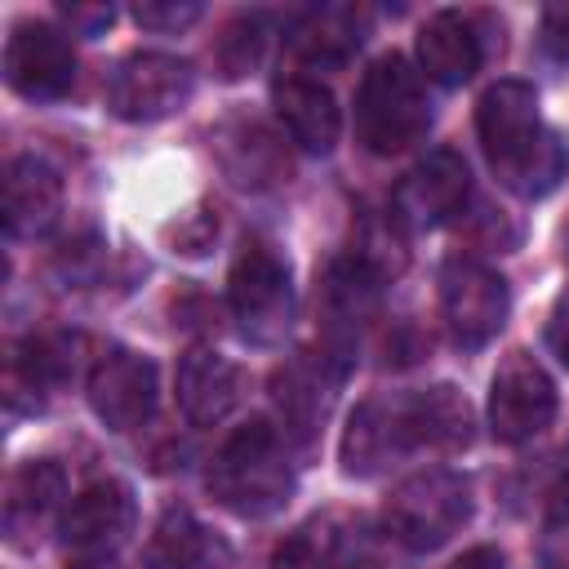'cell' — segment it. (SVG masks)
<instances>
[{
  "label": "cell",
  "mask_w": 569,
  "mask_h": 569,
  "mask_svg": "<svg viewBox=\"0 0 569 569\" xmlns=\"http://www.w3.org/2000/svg\"><path fill=\"white\" fill-rule=\"evenodd\" d=\"M191 93H196V71H191L187 58L142 49V53H129V58L111 71L107 107H111L120 120L151 124V120H164V116L182 111V107L191 102Z\"/></svg>",
  "instance_id": "obj_8"
},
{
  "label": "cell",
  "mask_w": 569,
  "mask_h": 569,
  "mask_svg": "<svg viewBox=\"0 0 569 569\" xmlns=\"http://www.w3.org/2000/svg\"><path fill=\"white\" fill-rule=\"evenodd\" d=\"M196 18H200L196 0H142V4H133V22L147 31H178V27H191Z\"/></svg>",
  "instance_id": "obj_26"
},
{
  "label": "cell",
  "mask_w": 569,
  "mask_h": 569,
  "mask_svg": "<svg viewBox=\"0 0 569 569\" xmlns=\"http://www.w3.org/2000/svg\"><path fill=\"white\" fill-rule=\"evenodd\" d=\"M240 400V373L227 356L209 347H191L178 360V405L196 427L222 422Z\"/></svg>",
  "instance_id": "obj_18"
},
{
  "label": "cell",
  "mask_w": 569,
  "mask_h": 569,
  "mask_svg": "<svg viewBox=\"0 0 569 569\" xmlns=\"http://www.w3.org/2000/svg\"><path fill=\"white\" fill-rule=\"evenodd\" d=\"M271 569H378V538L360 516H316L276 547Z\"/></svg>",
  "instance_id": "obj_14"
},
{
  "label": "cell",
  "mask_w": 569,
  "mask_h": 569,
  "mask_svg": "<svg viewBox=\"0 0 569 569\" xmlns=\"http://www.w3.org/2000/svg\"><path fill=\"white\" fill-rule=\"evenodd\" d=\"M76 369H80V338L67 333H31L13 351V378L27 382L31 391L62 387Z\"/></svg>",
  "instance_id": "obj_23"
},
{
  "label": "cell",
  "mask_w": 569,
  "mask_h": 569,
  "mask_svg": "<svg viewBox=\"0 0 569 569\" xmlns=\"http://www.w3.org/2000/svg\"><path fill=\"white\" fill-rule=\"evenodd\" d=\"M449 569H507V560H502L498 547H471V551H462Z\"/></svg>",
  "instance_id": "obj_32"
},
{
  "label": "cell",
  "mask_w": 569,
  "mask_h": 569,
  "mask_svg": "<svg viewBox=\"0 0 569 569\" xmlns=\"http://www.w3.org/2000/svg\"><path fill=\"white\" fill-rule=\"evenodd\" d=\"M151 560L160 569H236V551L222 533L204 529L187 507H169L151 538Z\"/></svg>",
  "instance_id": "obj_21"
},
{
  "label": "cell",
  "mask_w": 569,
  "mask_h": 569,
  "mask_svg": "<svg viewBox=\"0 0 569 569\" xmlns=\"http://www.w3.org/2000/svg\"><path fill=\"white\" fill-rule=\"evenodd\" d=\"M471 200V169L458 151L436 147L427 151L391 191V218L409 231H431L458 218Z\"/></svg>",
  "instance_id": "obj_11"
},
{
  "label": "cell",
  "mask_w": 569,
  "mask_h": 569,
  "mask_svg": "<svg viewBox=\"0 0 569 569\" xmlns=\"http://www.w3.org/2000/svg\"><path fill=\"white\" fill-rule=\"evenodd\" d=\"M209 493L240 520H267L293 498V462L284 453V440L271 422H249L240 427L209 462L204 476Z\"/></svg>",
  "instance_id": "obj_3"
},
{
  "label": "cell",
  "mask_w": 569,
  "mask_h": 569,
  "mask_svg": "<svg viewBox=\"0 0 569 569\" xmlns=\"http://www.w3.org/2000/svg\"><path fill=\"white\" fill-rule=\"evenodd\" d=\"M62 493H67L62 467L53 458H27L4 485V538H9V547H18V551L36 547V538L58 516Z\"/></svg>",
  "instance_id": "obj_15"
},
{
  "label": "cell",
  "mask_w": 569,
  "mask_h": 569,
  "mask_svg": "<svg viewBox=\"0 0 569 569\" xmlns=\"http://www.w3.org/2000/svg\"><path fill=\"white\" fill-rule=\"evenodd\" d=\"M213 231H218V222H213L209 213H187V218L173 227L182 253H204V249L213 244Z\"/></svg>",
  "instance_id": "obj_28"
},
{
  "label": "cell",
  "mask_w": 569,
  "mask_h": 569,
  "mask_svg": "<svg viewBox=\"0 0 569 569\" xmlns=\"http://www.w3.org/2000/svg\"><path fill=\"white\" fill-rule=\"evenodd\" d=\"M262 44H267V22L262 13H240L222 27V36L213 40V62H218V76L222 80H240L258 67L262 58Z\"/></svg>",
  "instance_id": "obj_25"
},
{
  "label": "cell",
  "mask_w": 569,
  "mask_h": 569,
  "mask_svg": "<svg viewBox=\"0 0 569 569\" xmlns=\"http://www.w3.org/2000/svg\"><path fill=\"white\" fill-rule=\"evenodd\" d=\"M218 160H222V169H227V178L236 187L262 191V187H276V182L289 178V151H284V142L267 124H258V120L227 124L218 133Z\"/></svg>",
  "instance_id": "obj_20"
},
{
  "label": "cell",
  "mask_w": 569,
  "mask_h": 569,
  "mask_svg": "<svg viewBox=\"0 0 569 569\" xmlns=\"http://www.w3.org/2000/svg\"><path fill=\"white\" fill-rule=\"evenodd\" d=\"M538 40H542L547 58H556V62H569V0H560V4H547V9H542V22H538Z\"/></svg>",
  "instance_id": "obj_27"
},
{
  "label": "cell",
  "mask_w": 569,
  "mask_h": 569,
  "mask_svg": "<svg viewBox=\"0 0 569 569\" xmlns=\"http://www.w3.org/2000/svg\"><path fill=\"white\" fill-rule=\"evenodd\" d=\"M418 67L427 71V80H436L445 89L467 84L480 67V36H476L471 18H462L453 9L431 13L418 31Z\"/></svg>",
  "instance_id": "obj_19"
},
{
  "label": "cell",
  "mask_w": 569,
  "mask_h": 569,
  "mask_svg": "<svg viewBox=\"0 0 569 569\" xmlns=\"http://www.w3.org/2000/svg\"><path fill=\"white\" fill-rule=\"evenodd\" d=\"M351 262L369 276V280H391L405 271V240H400V222L396 218H365L351 244Z\"/></svg>",
  "instance_id": "obj_24"
},
{
  "label": "cell",
  "mask_w": 569,
  "mask_h": 569,
  "mask_svg": "<svg viewBox=\"0 0 569 569\" xmlns=\"http://www.w3.org/2000/svg\"><path fill=\"white\" fill-rule=\"evenodd\" d=\"M271 107L289 133L293 147L311 151V156H325L338 147V133H342V116H338V102L333 93L320 84V80H307V76H280L271 84Z\"/></svg>",
  "instance_id": "obj_16"
},
{
  "label": "cell",
  "mask_w": 569,
  "mask_h": 569,
  "mask_svg": "<svg viewBox=\"0 0 569 569\" xmlns=\"http://www.w3.org/2000/svg\"><path fill=\"white\" fill-rule=\"evenodd\" d=\"M227 302H231L240 329H244L253 342H276V338L289 329V316H293L289 262H284L267 240H249V244L240 249V258L231 262Z\"/></svg>",
  "instance_id": "obj_7"
},
{
  "label": "cell",
  "mask_w": 569,
  "mask_h": 569,
  "mask_svg": "<svg viewBox=\"0 0 569 569\" xmlns=\"http://www.w3.org/2000/svg\"><path fill=\"white\" fill-rule=\"evenodd\" d=\"M365 40V13L351 4H325V9H307L293 22V53L311 67H338L356 53V44Z\"/></svg>",
  "instance_id": "obj_22"
},
{
  "label": "cell",
  "mask_w": 569,
  "mask_h": 569,
  "mask_svg": "<svg viewBox=\"0 0 569 569\" xmlns=\"http://www.w3.org/2000/svg\"><path fill=\"white\" fill-rule=\"evenodd\" d=\"M133 533V493L124 480H93L84 485L62 520H58V547L67 569H102L116 560V551Z\"/></svg>",
  "instance_id": "obj_6"
},
{
  "label": "cell",
  "mask_w": 569,
  "mask_h": 569,
  "mask_svg": "<svg viewBox=\"0 0 569 569\" xmlns=\"http://www.w3.org/2000/svg\"><path fill=\"white\" fill-rule=\"evenodd\" d=\"M431 129V102L418 71L400 53L369 62L356 89V133L373 156H396Z\"/></svg>",
  "instance_id": "obj_4"
},
{
  "label": "cell",
  "mask_w": 569,
  "mask_h": 569,
  "mask_svg": "<svg viewBox=\"0 0 569 569\" xmlns=\"http://www.w3.org/2000/svg\"><path fill=\"white\" fill-rule=\"evenodd\" d=\"M507 311H511V289L493 267H485L476 258H449L445 262L440 316H445V329L458 347H467V351L485 347L507 325Z\"/></svg>",
  "instance_id": "obj_9"
},
{
  "label": "cell",
  "mask_w": 569,
  "mask_h": 569,
  "mask_svg": "<svg viewBox=\"0 0 569 569\" xmlns=\"http://www.w3.org/2000/svg\"><path fill=\"white\" fill-rule=\"evenodd\" d=\"M62 18H67L80 36H98V31H107V27H111L116 9H111V4H67V9H62Z\"/></svg>",
  "instance_id": "obj_29"
},
{
  "label": "cell",
  "mask_w": 569,
  "mask_h": 569,
  "mask_svg": "<svg viewBox=\"0 0 569 569\" xmlns=\"http://www.w3.org/2000/svg\"><path fill=\"white\" fill-rule=\"evenodd\" d=\"M556 418V382L551 373L529 356L511 351L493 369L489 382V431L502 445H525Z\"/></svg>",
  "instance_id": "obj_10"
},
{
  "label": "cell",
  "mask_w": 569,
  "mask_h": 569,
  "mask_svg": "<svg viewBox=\"0 0 569 569\" xmlns=\"http://www.w3.org/2000/svg\"><path fill=\"white\" fill-rule=\"evenodd\" d=\"M542 569H569V525H551L542 538Z\"/></svg>",
  "instance_id": "obj_31"
},
{
  "label": "cell",
  "mask_w": 569,
  "mask_h": 569,
  "mask_svg": "<svg viewBox=\"0 0 569 569\" xmlns=\"http://www.w3.org/2000/svg\"><path fill=\"white\" fill-rule=\"evenodd\" d=\"M471 436L476 413L467 396L449 382L400 396H369L347 418L342 467L347 476H378L409 453H458L471 445Z\"/></svg>",
  "instance_id": "obj_1"
},
{
  "label": "cell",
  "mask_w": 569,
  "mask_h": 569,
  "mask_svg": "<svg viewBox=\"0 0 569 569\" xmlns=\"http://www.w3.org/2000/svg\"><path fill=\"white\" fill-rule=\"evenodd\" d=\"M547 347H551L556 360L569 369V289L560 293V302H556V311H551V320H547Z\"/></svg>",
  "instance_id": "obj_30"
},
{
  "label": "cell",
  "mask_w": 569,
  "mask_h": 569,
  "mask_svg": "<svg viewBox=\"0 0 569 569\" xmlns=\"http://www.w3.org/2000/svg\"><path fill=\"white\" fill-rule=\"evenodd\" d=\"M58 213L62 178L36 156H13L4 164V231L13 240H36L58 222Z\"/></svg>",
  "instance_id": "obj_17"
},
{
  "label": "cell",
  "mask_w": 569,
  "mask_h": 569,
  "mask_svg": "<svg viewBox=\"0 0 569 569\" xmlns=\"http://www.w3.org/2000/svg\"><path fill=\"white\" fill-rule=\"evenodd\" d=\"M471 480L458 471H418L400 480L382 507V533L405 551H436L471 520Z\"/></svg>",
  "instance_id": "obj_5"
},
{
  "label": "cell",
  "mask_w": 569,
  "mask_h": 569,
  "mask_svg": "<svg viewBox=\"0 0 569 569\" xmlns=\"http://www.w3.org/2000/svg\"><path fill=\"white\" fill-rule=\"evenodd\" d=\"M476 133L498 182L520 200H542L569 173L560 133L538 116V93L525 80H498L476 102Z\"/></svg>",
  "instance_id": "obj_2"
},
{
  "label": "cell",
  "mask_w": 569,
  "mask_h": 569,
  "mask_svg": "<svg viewBox=\"0 0 569 569\" xmlns=\"http://www.w3.org/2000/svg\"><path fill=\"white\" fill-rule=\"evenodd\" d=\"M4 84L27 102H58L76 84V49L49 22H18L4 40Z\"/></svg>",
  "instance_id": "obj_12"
},
{
  "label": "cell",
  "mask_w": 569,
  "mask_h": 569,
  "mask_svg": "<svg viewBox=\"0 0 569 569\" xmlns=\"http://www.w3.org/2000/svg\"><path fill=\"white\" fill-rule=\"evenodd\" d=\"M84 396L107 431H138L156 413V365L138 351L111 347L93 360Z\"/></svg>",
  "instance_id": "obj_13"
}]
</instances>
